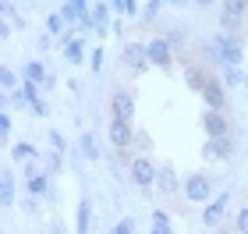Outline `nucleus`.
<instances>
[{
	"label": "nucleus",
	"instance_id": "58836bf2",
	"mask_svg": "<svg viewBox=\"0 0 248 234\" xmlns=\"http://www.w3.org/2000/svg\"><path fill=\"white\" fill-rule=\"evenodd\" d=\"M124 4H128V0H110V7H114L117 15H124Z\"/></svg>",
	"mask_w": 248,
	"mask_h": 234
},
{
	"label": "nucleus",
	"instance_id": "c9c22d12",
	"mask_svg": "<svg viewBox=\"0 0 248 234\" xmlns=\"http://www.w3.org/2000/svg\"><path fill=\"white\" fill-rule=\"evenodd\" d=\"M39 195H32V192H25V203H21V209H25V213H36L39 209V203H36Z\"/></svg>",
	"mask_w": 248,
	"mask_h": 234
},
{
	"label": "nucleus",
	"instance_id": "b1692460",
	"mask_svg": "<svg viewBox=\"0 0 248 234\" xmlns=\"http://www.w3.org/2000/svg\"><path fill=\"white\" fill-rule=\"evenodd\" d=\"M220 29H223V32H245V18H238V15H227V11H220Z\"/></svg>",
	"mask_w": 248,
	"mask_h": 234
},
{
	"label": "nucleus",
	"instance_id": "7ed1b4c3",
	"mask_svg": "<svg viewBox=\"0 0 248 234\" xmlns=\"http://www.w3.org/2000/svg\"><path fill=\"white\" fill-rule=\"evenodd\" d=\"M128 177L139 188H156V163L149 160V153H139L128 160Z\"/></svg>",
	"mask_w": 248,
	"mask_h": 234
},
{
	"label": "nucleus",
	"instance_id": "4468645a",
	"mask_svg": "<svg viewBox=\"0 0 248 234\" xmlns=\"http://www.w3.org/2000/svg\"><path fill=\"white\" fill-rule=\"evenodd\" d=\"M206 82H209V71L202 68V64H185V85L191 89V93H202V89H206Z\"/></svg>",
	"mask_w": 248,
	"mask_h": 234
},
{
	"label": "nucleus",
	"instance_id": "4c0bfd02",
	"mask_svg": "<svg viewBox=\"0 0 248 234\" xmlns=\"http://www.w3.org/2000/svg\"><path fill=\"white\" fill-rule=\"evenodd\" d=\"M191 4V0H167V7H177V11H185Z\"/></svg>",
	"mask_w": 248,
	"mask_h": 234
},
{
	"label": "nucleus",
	"instance_id": "473e14b6",
	"mask_svg": "<svg viewBox=\"0 0 248 234\" xmlns=\"http://www.w3.org/2000/svg\"><path fill=\"white\" fill-rule=\"evenodd\" d=\"M29 110H32V117H50V103H46L43 96H39V99H36V103H32Z\"/></svg>",
	"mask_w": 248,
	"mask_h": 234
},
{
	"label": "nucleus",
	"instance_id": "37998d69",
	"mask_svg": "<svg viewBox=\"0 0 248 234\" xmlns=\"http://www.w3.org/2000/svg\"><path fill=\"white\" fill-rule=\"evenodd\" d=\"M15 4H18V0H15Z\"/></svg>",
	"mask_w": 248,
	"mask_h": 234
},
{
	"label": "nucleus",
	"instance_id": "bb28decb",
	"mask_svg": "<svg viewBox=\"0 0 248 234\" xmlns=\"http://www.w3.org/2000/svg\"><path fill=\"white\" fill-rule=\"evenodd\" d=\"M21 82H18V75L11 71V68H0V89H4V93H11V89H18Z\"/></svg>",
	"mask_w": 248,
	"mask_h": 234
},
{
	"label": "nucleus",
	"instance_id": "aec40b11",
	"mask_svg": "<svg viewBox=\"0 0 248 234\" xmlns=\"http://www.w3.org/2000/svg\"><path fill=\"white\" fill-rule=\"evenodd\" d=\"M93 18H96V36H107V25H110V4H93Z\"/></svg>",
	"mask_w": 248,
	"mask_h": 234
},
{
	"label": "nucleus",
	"instance_id": "412c9836",
	"mask_svg": "<svg viewBox=\"0 0 248 234\" xmlns=\"http://www.w3.org/2000/svg\"><path fill=\"white\" fill-rule=\"evenodd\" d=\"M149 231H153V234H170L174 224H170V217H167L163 209H153V224H149Z\"/></svg>",
	"mask_w": 248,
	"mask_h": 234
},
{
	"label": "nucleus",
	"instance_id": "9d476101",
	"mask_svg": "<svg viewBox=\"0 0 248 234\" xmlns=\"http://www.w3.org/2000/svg\"><path fill=\"white\" fill-rule=\"evenodd\" d=\"M124 64H128L131 71H145V68H153V61H149V43H124Z\"/></svg>",
	"mask_w": 248,
	"mask_h": 234
},
{
	"label": "nucleus",
	"instance_id": "f257e3e1",
	"mask_svg": "<svg viewBox=\"0 0 248 234\" xmlns=\"http://www.w3.org/2000/svg\"><path fill=\"white\" fill-rule=\"evenodd\" d=\"M206 61L209 64H241L245 61V32H217V36H213L209 43H206Z\"/></svg>",
	"mask_w": 248,
	"mask_h": 234
},
{
	"label": "nucleus",
	"instance_id": "c756f323",
	"mask_svg": "<svg viewBox=\"0 0 248 234\" xmlns=\"http://www.w3.org/2000/svg\"><path fill=\"white\" fill-rule=\"evenodd\" d=\"M46 139H50V149H57V153H67V139L61 135V131H50Z\"/></svg>",
	"mask_w": 248,
	"mask_h": 234
},
{
	"label": "nucleus",
	"instance_id": "cd10ccee",
	"mask_svg": "<svg viewBox=\"0 0 248 234\" xmlns=\"http://www.w3.org/2000/svg\"><path fill=\"white\" fill-rule=\"evenodd\" d=\"M89 64H93V71H103V64H107V50H103V47L89 50Z\"/></svg>",
	"mask_w": 248,
	"mask_h": 234
},
{
	"label": "nucleus",
	"instance_id": "f704fd0d",
	"mask_svg": "<svg viewBox=\"0 0 248 234\" xmlns=\"http://www.w3.org/2000/svg\"><path fill=\"white\" fill-rule=\"evenodd\" d=\"M114 231H117V234H131V231H135V220H131V217L117 220V224H114Z\"/></svg>",
	"mask_w": 248,
	"mask_h": 234
},
{
	"label": "nucleus",
	"instance_id": "f8f14e48",
	"mask_svg": "<svg viewBox=\"0 0 248 234\" xmlns=\"http://www.w3.org/2000/svg\"><path fill=\"white\" fill-rule=\"evenodd\" d=\"M181 185H185V181L177 177V171H174L170 163L156 167V188H160L163 195H177V192H181Z\"/></svg>",
	"mask_w": 248,
	"mask_h": 234
},
{
	"label": "nucleus",
	"instance_id": "ea45409f",
	"mask_svg": "<svg viewBox=\"0 0 248 234\" xmlns=\"http://www.w3.org/2000/svg\"><path fill=\"white\" fill-rule=\"evenodd\" d=\"M71 4H75L78 11H93V4H89V0H71Z\"/></svg>",
	"mask_w": 248,
	"mask_h": 234
},
{
	"label": "nucleus",
	"instance_id": "a19ab883",
	"mask_svg": "<svg viewBox=\"0 0 248 234\" xmlns=\"http://www.w3.org/2000/svg\"><path fill=\"white\" fill-rule=\"evenodd\" d=\"M191 4H199V7H213V4H220V0H191Z\"/></svg>",
	"mask_w": 248,
	"mask_h": 234
},
{
	"label": "nucleus",
	"instance_id": "79ce46f5",
	"mask_svg": "<svg viewBox=\"0 0 248 234\" xmlns=\"http://www.w3.org/2000/svg\"><path fill=\"white\" fill-rule=\"evenodd\" d=\"M245 93H248V78H245Z\"/></svg>",
	"mask_w": 248,
	"mask_h": 234
},
{
	"label": "nucleus",
	"instance_id": "2f4dec72",
	"mask_svg": "<svg viewBox=\"0 0 248 234\" xmlns=\"http://www.w3.org/2000/svg\"><path fill=\"white\" fill-rule=\"evenodd\" d=\"M234 231H238V234H248V206L238 209V217H234Z\"/></svg>",
	"mask_w": 248,
	"mask_h": 234
},
{
	"label": "nucleus",
	"instance_id": "6e6552de",
	"mask_svg": "<svg viewBox=\"0 0 248 234\" xmlns=\"http://www.w3.org/2000/svg\"><path fill=\"white\" fill-rule=\"evenodd\" d=\"M149 61H153V68L170 71V68H174V43L167 39V36L149 39Z\"/></svg>",
	"mask_w": 248,
	"mask_h": 234
},
{
	"label": "nucleus",
	"instance_id": "423d86ee",
	"mask_svg": "<svg viewBox=\"0 0 248 234\" xmlns=\"http://www.w3.org/2000/svg\"><path fill=\"white\" fill-rule=\"evenodd\" d=\"M202 103L206 107H217V110H227L231 107V89L223 85V78H217V75H209V82H206V89H202Z\"/></svg>",
	"mask_w": 248,
	"mask_h": 234
},
{
	"label": "nucleus",
	"instance_id": "6ab92c4d",
	"mask_svg": "<svg viewBox=\"0 0 248 234\" xmlns=\"http://www.w3.org/2000/svg\"><path fill=\"white\" fill-rule=\"evenodd\" d=\"M220 78H223V85L227 89H238V85H245V71H241V64H223L220 68Z\"/></svg>",
	"mask_w": 248,
	"mask_h": 234
},
{
	"label": "nucleus",
	"instance_id": "ddd939ff",
	"mask_svg": "<svg viewBox=\"0 0 248 234\" xmlns=\"http://www.w3.org/2000/svg\"><path fill=\"white\" fill-rule=\"evenodd\" d=\"M25 192H32V195H39V199H53L50 171H46V174H43V171H36L32 177H25Z\"/></svg>",
	"mask_w": 248,
	"mask_h": 234
},
{
	"label": "nucleus",
	"instance_id": "e433bc0d",
	"mask_svg": "<svg viewBox=\"0 0 248 234\" xmlns=\"http://www.w3.org/2000/svg\"><path fill=\"white\" fill-rule=\"evenodd\" d=\"M39 85H43V89H53V85H57V75H53V71H46V78H43Z\"/></svg>",
	"mask_w": 248,
	"mask_h": 234
},
{
	"label": "nucleus",
	"instance_id": "2eb2a0df",
	"mask_svg": "<svg viewBox=\"0 0 248 234\" xmlns=\"http://www.w3.org/2000/svg\"><path fill=\"white\" fill-rule=\"evenodd\" d=\"M85 53H89V50H85V36H82V39L71 36V39L64 43V61H67V64H75V68L85 61Z\"/></svg>",
	"mask_w": 248,
	"mask_h": 234
},
{
	"label": "nucleus",
	"instance_id": "0eeeda50",
	"mask_svg": "<svg viewBox=\"0 0 248 234\" xmlns=\"http://www.w3.org/2000/svg\"><path fill=\"white\" fill-rule=\"evenodd\" d=\"M107 139H110V146H114V149H131V146H135V128H131V121H124V117H110V125H107Z\"/></svg>",
	"mask_w": 248,
	"mask_h": 234
},
{
	"label": "nucleus",
	"instance_id": "f3484780",
	"mask_svg": "<svg viewBox=\"0 0 248 234\" xmlns=\"http://www.w3.org/2000/svg\"><path fill=\"white\" fill-rule=\"evenodd\" d=\"M0 206H15V171H0Z\"/></svg>",
	"mask_w": 248,
	"mask_h": 234
},
{
	"label": "nucleus",
	"instance_id": "9b49d317",
	"mask_svg": "<svg viewBox=\"0 0 248 234\" xmlns=\"http://www.w3.org/2000/svg\"><path fill=\"white\" fill-rule=\"evenodd\" d=\"M110 117H124V121L135 117V96L128 89H117V93L110 96Z\"/></svg>",
	"mask_w": 248,
	"mask_h": 234
},
{
	"label": "nucleus",
	"instance_id": "dca6fc26",
	"mask_svg": "<svg viewBox=\"0 0 248 234\" xmlns=\"http://www.w3.org/2000/svg\"><path fill=\"white\" fill-rule=\"evenodd\" d=\"M78 160H99V142H96L93 131L78 135Z\"/></svg>",
	"mask_w": 248,
	"mask_h": 234
},
{
	"label": "nucleus",
	"instance_id": "c85d7f7f",
	"mask_svg": "<svg viewBox=\"0 0 248 234\" xmlns=\"http://www.w3.org/2000/svg\"><path fill=\"white\" fill-rule=\"evenodd\" d=\"M46 171H50V174H57V171H64V153H57V149H50V156H46Z\"/></svg>",
	"mask_w": 248,
	"mask_h": 234
},
{
	"label": "nucleus",
	"instance_id": "7c9ffc66",
	"mask_svg": "<svg viewBox=\"0 0 248 234\" xmlns=\"http://www.w3.org/2000/svg\"><path fill=\"white\" fill-rule=\"evenodd\" d=\"M135 149H142V153H153V139L145 135V131H135Z\"/></svg>",
	"mask_w": 248,
	"mask_h": 234
},
{
	"label": "nucleus",
	"instance_id": "a211bd4d",
	"mask_svg": "<svg viewBox=\"0 0 248 234\" xmlns=\"http://www.w3.org/2000/svg\"><path fill=\"white\" fill-rule=\"evenodd\" d=\"M75 231H78V234L93 231V203H89V199H82V203H78V213H75Z\"/></svg>",
	"mask_w": 248,
	"mask_h": 234
},
{
	"label": "nucleus",
	"instance_id": "5701e85b",
	"mask_svg": "<svg viewBox=\"0 0 248 234\" xmlns=\"http://www.w3.org/2000/svg\"><path fill=\"white\" fill-rule=\"evenodd\" d=\"M21 78H29V82H43V78H46V64H43V61H29L25 71H21Z\"/></svg>",
	"mask_w": 248,
	"mask_h": 234
},
{
	"label": "nucleus",
	"instance_id": "f03ea898",
	"mask_svg": "<svg viewBox=\"0 0 248 234\" xmlns=\"http://www.w3.org/2000/svg\"><path fill=\"white\" fill-rule=\"evenodd\" d=\"M181 195L188 199V203H195V206H206L209 199H213V181H209V174H188L185 185H181Z\"/></svg>",
	"mask_w": 248,
	"mask_h": 234
},
{
	"label": "nucleus",
	"instance_id": "20e7f679",
	"mask_svg": "<svg viewBox=\"0 0 248 234\" xmlns=\"http://www.w3.org/2000/svg\"><path fill=\"white\" fill-rule=\"evenodd\" d=\"M199 125H202V131H206V139H223V135H231V117H227V110L206 107V110H202V117H199Z\"/></svg>",
	"mask_w": 248,
	"mask_h": 234
},
{
	"label": "nucleus",
	"instance_id": "4be33fe9",
	"mask_svg": "<svg viewBox=\"0 0 248 234\" xmlns=\"http://www.w3.org/2000/svg\"><path fill=\"white\" fill-rule=\"evenodd\" d=\"M36 146H32V142H18L15 149H11V160H18V163H29V160H36Z\"/></svg>",
	"mask_w": 248,
	"mask_h": 234
},
{
	"label": "nucleus",
	"instance_id": "39448f33",
	"mask_svg": "<svg viewBox=\"0 0 248 234\" xmlns=\"http://www.w3.org/2000/svg\"><path fill=\"white\" fill-rule=\"evenodd\" d=\"M227 206H231V192H220L213 195L206 206H202V227L209 231H220L223 227V217H227Z\"/></svg>",
	"mask_w": 248,
	"mask_h": 234
},
{
	"label": "nucleus",
	"instance_id": "1a4fd4ad",
	"mask_svg": "<svg viewBox=\"0 0 248 234\" xmlns=\"http://www.w3.org/2000/svg\"><path fill=\"white\" fill-rule=\"evenodd\" d=\"M234 156V139L223 135V139H206V146H202V160L209 163H227Z\"/></svg>",
	"mask_w": 248,
	"mask_h": 234
},
{
	"label": "nucleus",
	"instance_id": "72a5a7b5",
	"mask_svg": "<svg viewBox=\"0 0 248 234\" xmlns=\"http://www.w3.org/2000/svg\"><path fill=\"white\" fill-rule=\"evenodd\" d=\"M0 139H11V114L0 110Z\"/></svg>",
	"mask_w": 248,
	"mask_h": 234
},
{
	"label": "nucleus",
	"instance_id": "393cba45",
	"mask_svg": "<svg viewBox=\"0 0 248 234\" xmlns=\"http://www.w3.org/2000/svg\"><path fill=\"white\" fill-rule=\"evenodd\" d=\"M167 7V0H149V4L142 7V21H149V25H156V18H160V11Z\"/></svg>",
	"mask_w": 248,
	"mask_h": 234
},
{
	"label": "nucleus",
	"instance_id": "a878e982",
	"mask_svg": "<svg viewBox=\"0 0 248 234\" xmlns=\"http://www.w3.org/2000/svg\"><path fill=\"white\" fill-rule=\"evenodd\" d=\"M220 11L238 15V18H248V0H220Z\"/></svg>",
	"mask_w": 248,
	"mask_h": 234
}]
</instances>
